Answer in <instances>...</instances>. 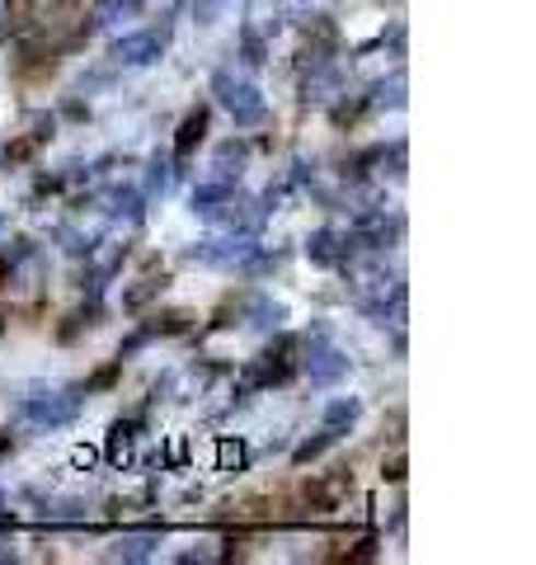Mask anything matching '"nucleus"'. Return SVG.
<instances>
[{"instance_id":"obj_1","label":"nucleus","mask_w":536,"mask_h":565,"mask_svg":"<svg viewBox=\"0 0 536 565\" xmlns=\"http://www.w3.org/2000/svg\"><path fill=\"white\" fill-rule=\"evenodd\" d=\"M212 94H217V104L231 114L235 128H259L264 114H268V104H264V90L255 81H245V76H231V71H217L212 76Z\"/></svg>"},{"instance_id":"obj_2","label":"nucleus","mask_w":536,"mask_h":565,"mask_svg":"<svg viewBox=\"0 0 536 565\" xmlns=\"http://www.w3.org/2000/svg\"><path fill=\"white\" fill-rule=\"evenodd\" d=\"M81 415V396L75 391H34V396L24 401V419L38 424V429H61V424H71Z\"/></svg>"},{"instance_id":"obj_3","label":"nucleus","mask_w":536,"mask_h":565,"mask_svg":"<svg viewBox=\"0 0 536 565\" xmlns=\"http://www.w3.org/2000/svg\"><path fill=\"white\" fill-rule=\"evenodd\" d=\"M259 250V241H255V231H231V235H222V241H202V245H194L188 250V260L194 264H245L249 255Z\"/></svg>"},{"instance_id":"obj_4","label":"nucleus","mask_w":536,"mask_h":565,"mask_svg":"<svg viewBox=\"0 0 536 565\" xmlns=\"http://www.w3.org/2000/svg\"><path fill=\"white\" fill-rule=\"evenodd\" d=\"M343 372H349V358H343V349H335V344H329L325 330H315L311 354H306V377H311L315 387H335Z\"/></svg>"},{"instance_id":"obj_5","label":"nucleus","mask_w":536,"mask_h":565,"mask_svg":"<svg viewBox=\"0 0 536 565\" xmlns=\"http://www.w3.org/2000/svg\"><path fill=\"white\" fill-rule=\"evenodd\" d=\"M161 53H165V34H155V28H141V34L114 43L118 67H151V61H161Z\"/></svg>"},{"instance_id":"obj_6","label":"nucleus","mask_w":536,"mask_h":565,"mask_svg":"<svg viewBox=\"0 0 536 565\" xmlns=\"http://www.w3.org/2000/svg\"><path fill=\"white\" fill-rule=\"evenodd\" d=\"M208 137V108H194V114H184L179 123V137H175V161H188L194 147Z\"/></svg>"},{"instance_id":"obj_7","label":"nucleus","mask_w":536,"mask_h":565,"mask_svg":"<svg viewBox=\"0 0 536 565\" xmlns=\"http://www.w3.org/2000/svg\"><path fill=\"white\" fill-rule=\"evenodd\" d=\"M306 255L315 260V264H325V269H329V264H339V260H349V245H339V235L335 231H315L311 235V241H306Z\"/></svg>"},{"instance_id":"obj_8","label":"nucleus","mask_w":536,"mask_h":565,"mask_svg":"<svg viewBox=\"0 0 536 565\" xmlns=\"http://www.w3.org/2000/svg\"><path fill=\"white\" fill-rule=\"evenodd\" d=\"M235 194V188L226 184V180H208V184H198L194 188V212H202V217H212L222 203Z\"/></svg>"},{"instance_id":"obj_9","label":"nucleus","mask_w":536,"mask_h":565,"mask_svg":"<svg viewBox=\"0 0 536 565\" xmlns=\"http://www.w3.org/2000/svg\"><path fill=\"white\" fill-rule=\"evenodd\" d=\"M155 546H161V538H155V532H128V538H118L114 556H118V561H147Z\"/></svg>"},{"instance_id":"obj_10","label":"nucleus","mask_w":536,"mask_h":565,"mask_svg":"<svg viewBox=\"0 0 536 565\" xmlns=\"http://www.w3.org/2000/svg\"><path fill=\"white\" fill-rule=\"evenodd\" d=\"M108 212H114L118 222H141V194L137 188H114V194H108Z\"/></svg>"},{"instance_id":"obj_11","label":"nucleus","mask_w":536,"mask_h":565,"mask_svg":"<svg viewBox=\"0 0 536 565\" xmlns=\"http://www.w3.org/2000/svg\"><path fill=\"white\" fill-rule=\"evenodd\" d=\"M358 411H362V405H358L353 396H339V401H329V405H325V429L343 434V429H349V424L358 419Z\"/></svg>"},{"instance_id":"obj_12","label":"nucleus","mask_w":536,"mask_h":565,"mask_svg":"<svg viewBox=\"0 0 536 565\" xmlns=\"http://www.w3.org/2000/svg\"><path fill=\"white\" fill-rule=\"evenodd\" d=\"M245 155H249L245 141H226V147L217 151V180H226V184H231V175H241Z\"/></svg>"},{"instance_id":"obj_13","label":"nucleus","mask_w":536,"mask_h":565,"mask_svg":"<svg viewBox=\"0 0 536 565\" xmlns=\"http://www.w3.org/2000/svg\"><path fill=\"white\" fill-rule=\"evenodd\" d=\"M141 10V0H100L94 5V24H118V20H132Z\"/></svg>"},{"instance_id":"obj_14","label":"nucleus","mask_w":536,"mask_h":565,"mask_svg":"<svg viewBox=\"0 0 536 565\" xmlns=\"http://www.w3.org/2000/svg\"><path fill=\"white\" fill-rule=\"evenodd\" d=\"M132 434H137V424H114V429H108V458L114 462H123L132 452Z\"/></svg>"},{"instance_id":"obj_15","label":"nucleus","mask_w":536,"mask_h":565,"mask_svg":"<svg viewBox=\"0 0 536 565\" xmlns=\"http://www.w3.org/2000/svg\"><path fill=\"white\" fill-rule=\"evenodd\" d=\"M175 184V170H170V161L165 155H151V175H147V194L155 198V194H165V188Z\"/></svg>"},{"instance_id":"obj_16","label":"nucleus","mask_w":536,"mask_h":565,"mask_svg":"<svg viewBox=\"0 0 536 565\" xmlns=\"http://www.w3.org/2000/svg\"><path fill=\"white\" fill-rule=\"evenodd\" d=\"M217 458H222V471H241L245 462H249V452H245V443L241 438H222V443H217Z\"/></svg>"},{"instance_id":"obj_17","label":"nucleus","mask_w":536,"mask_h":565,"mask_svg":"<svg viewBox=\"0 0 536 565\" xmlns=\"http://www.w3.org/2000/svg\"><path fill=\"white\" fill-rule=\"evenodd\" d=\"M226 5H231V0H194V20H198V24H217Z\"/></svg>"},{"instance_id":"obj_18","label":"nucleus","mask_w":536,"mask_h":565,"mask_svg":"<svg viewBox=\"0 0 536 565\" xmlns=\"http://www.w3.org/2000/svg\"><path fill=\"white\" fill-rule=\"evenodd\" d=\"M245 61L249 67H264L268 61V47H264V38L255 34V28H245Z\"/></svg>"},{"instance_id":"obj_19","label":"nucleus","mask_w":536,"mask_h":565,"mask_svg":"<svg viewBox=\"0 0 536 565\" xmlns=\"http://www.w3.org/2000/svg\"><path fill=\"white\" fill-rule=\"evenodd\" d=\"M71 462H75V466H90V462H94V448H75Z\"/></svg>"},{"instance_id":"obj_20","label":"nucleus","mask_w":536,"mask_h":565,"mask_svg":"<svg viewBox=\"0 0 536 565\" xmlns=\"http://www.w3.org/2000/svg\"><path fill=\"white\" fill-rule=\"evenodd\" d=\"M0 227H5V212H0Z\"/></svg>"},{"instance_id":"obj_21","label":"nucleus","mask_w":536,"mask_h":565,"mask_svg":"<svg viewBox=\"0 0 536 565\" xmlns=\"http://www.w3.org/2000/svg\"><path fill=\"white\" fill-rule=\"evenodd\" d=\"M0 14H5V0H0Z\"/></svg>"}]
</instances>
